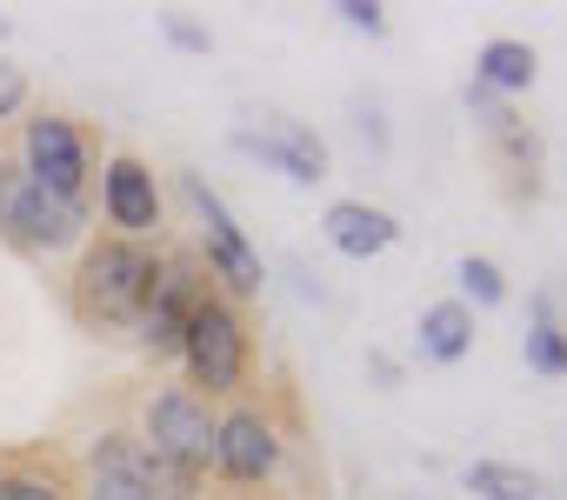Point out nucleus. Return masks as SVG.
Returning a JSON list of instances; mask_svg holds the SVG:
<instances>
[{
  "instance_id": "obj_6",
  "label": "nucleus",
  "mask_w": 567,
  "mask_h": 500,
  "mask_svg": "<svg viewBox=\"0 0 567 500\" xmlns=\"http://www.w3.org/2000/svg\"><path fill=\"white\" fill-rule=\"evenodd\" d=\"M14 167H21L34 187L61 194V200H87L94 147H87V134H81L68 114L41 107V114H28V121H21V154H14Z\"/></svg>"
},
{
  "instance_id": "obj_15",
  "label": "nucleus",
  "mask_w": 567,
  "mask_h": 500,
  "mask_svg": "<svg viewBox=\"0 0 567 500\" xmlns=\"http://www.w3.org/2000/svg\"><path fill=\"white\" fill-rule=\"evenodd\" d=\"M534 81H540V54H534L527 41H514V34L481 41V54H474V87H487L494 101H514V94H527Z\"/></svg>"
},
{
  "instance_id": "obj_1",
  "label": "nucleus",
  "mask_w": 567,
  "mask_h": 500,
  "mask_svg": "<svg viewBox=\"0 0 567 500\" xmlns=\"http://www.w3.org/2000/svg\"><path fill=\"white\" fill-rule=\"evenodd\" d=\"M214 400H200L194 387H161L141 407V454H147V480L161 500H200V480L214 467Z\"/></svg>"
},
{
  "instance_id": "obj_16",
  "label": "nucleus",
  "mask_w": 567,
  "mask_h": 500,
  "mask_svg": "<svg viewBox=\"0 0 567 500\" xmlns=\"http://www.w3.org/2000/svg\"><path fill=\"white\" fill-rule=\"evenodd\" d=\"M461 487L474 493V500H560V487L547 480V473H534V467H520V460H467L461 467Z\"/></svg>"
},
{
  "instance_id": "obj_22",
  "label": "nucleus",
  "mask_w": 567,
  "mask_h": 500,
  "mask_svg": "<svg viewBox=\"0 0 567 500\" xmlns=\"http://www.w3.org/2000/svg\"><path fill=\"white\" fill-rule=\"evenodd\" d=\"M161 34H167L181 54H207V48H214V34H207V28H194L187 14H161Z\"/></svg>"
},
{
  "instance_id": "obj_8",
  "label": "nucleus",
  "mask_w": 567,
  "mask_h": 500,
  "mask_svg": "<svg viewBox=\"0 0 567 500\" xmlns=\"http://www.w3.org/2000/svg\"><path fill=\"white\" fill-rule=\"evenodd\" d=\"M280 454H288V440H280L274 414L254 407V400H234L214 427V473L227 487H267L280 473Z\"/></svg>"
},
{
  "instance_id": "obj_24",
  "label": "nucleus",
  "mask_w": 567,
  "mask_h": 500,
  "mask_svg": "<svg viewBox=\"0 0 567 500\" xmlns=\"http://www.w3.org/2000/svg\"><path fill=\"white\" fill-rule=\"evenodd\" d=\"M368 374H374V381H381L388 394L401 387V361H394V354H381V347H368Z\"/></svg>"
},
{
  "instance_id": "obj_18",
  "label": "nucleus",
  "mask_w": 567,
  "mask_h": 500,
  "mask_svg": "<svg viewBox=\"0 0 567 500\" xmlns=\"http://www.w3.org/2000/svg\"><path fill=\"white\" fill-rule=\"evenodd\" d=\"M454 281H461L454 301H467V308H501V301H507V274H501L487 254H461V261H454Z\"/></svg>"
},
{
  "instance_id": "obj_3",
  "label": "nucleus",
  "mask_w": 567,
  "mask_h": 500,
  "mask_svg": "<svg viewBox=\"0 0 567 500\" xmlns=\"http://www.w3.org/2000/svg\"><path fill=\"white\" fill-rule=\"evenodd\" d=\"M174 361L187 367V387H194L200 400H214V394H240V387H247L254 341H247L240 308H234L220 288H207V294L194 301V314H187V334H181V354H174Z\"/></svg>"
},
{
  "instance_id": "obj_20",
  "label": "nucleus",
  "mask_w": 567,
  "mask_h": 500,
  "mask_svg": "<svg viewBox=\"0 0 567 500\" xmlns=\"http://www.w3.org/2000/svg\"><path fill=\"white\" fill-rule=\"evenodd\" d=\"M28 101H34V87H28V67H21V61H8V54H0V121H14V114H28Z\"/></svg>"
},
{
  "instance_id": "obj_19",
  "label": "nucleus",
  "mask_w": 567,
  "mask_h": 500,
  "mask_svg": "<svg viewBox=\"0 0 567 500\" xmlns=\"http://www.w3.org/2000/svg\"><path fill=\"white\" fill-rule=\"evenodd\" d=\"M0 500H74L68 487H61V473H48V467H0Z\"/></svg>"
},
{
  "instance_id": "obj_5",
  "label": "nucleus",
  "mask_w": 567,
  "mask_h": 500,
  "mask_svg": "<svg viewBox=\"0 0 567 500\" xmlns=\"http://www.w3.org/2000/svg\"><path fill=\"white\" fill-rule=\"evenodd\" d=\"M181 194L194 207V240H200V261H207V281H220L227 301H254L267 288V261L254 254V240L240 233V220L227 213V200L200 180V174H181Z\"/></svg>"
},
{
  "instance_id": "obj_23",
  "label": "nucleus",
  "mask_w": 567,
  "mask_h": 500,
  "mask_svg": "<svg viewBox=\"0 0 567 500\" xmlns=\"http://www.w3.org/2000/svg\"><path fill=\"white\" fill-rule=\"evenodd\" d=\"M354 127H361V140H368L374 154H388V121H381V107H374V101H361V107H354Z\"/></svg>"
},
{
  "instance_id": "obj_21",
  "label": "nucleus",
  "mask_w": 567,
  "mask_h": 500,
  "mask_svg": "<svg viewBox=\"0 0 567 500\" xmlns=\"http://www.w3.org/2000/svg\"><path fill=\"white\" fill-rule=\"evenodd\" d=\"M334 14H341L354 34H368V41L388 34V8H381V0H334Z\"/></svg>"
},
{
  "instance_id": "obj_14",
  "label": "nucleus",
  "mask_w": 567,
  "mask_h": 500,
  "mask_svg": "<svg viewBox=\"0 0 567 500\" xmlns=\"http://www.w3.org/2000/svg\"><path fill=\"white\" fill-rule=\"evenodd\" d=\"M414 347L427 367H454L474 354V308L467 301H427L414 321Z\"/></svg>"
},
{
  "instance_id": "obj_9",
  "label": "nucleus",
  "mask_w": 567,
  "mask_h": 500,
  "mask_svg": "<svg viewBox=\"0 0 567 500\" xmlns=\"http://www.w3.org/2000/svg\"><path fill=\"white\" fill-rule=\"evenodd\" d=\"M461 101H467V114H474V127H481V140H487V154H494V167L507 174V194H540V134L514 114V101H494L487 87H461Z\"/></svg>"
},
{
  "instance_id": "obj_13",
  "label": "nucleus",
  "mask_w": 567,
  "mask_h": 500,
  "mask_svg": "<svg viewBox=\"0 0 567 500\" xmlns=\"http://www.w3.org/2000/svg\"><path fill=\"white\" fill-rule=\"evenodd\" d=\"M321 233H328L334 254H348V261H381L388 247L401 240V220L388 207H374V200H328Z\"/></svg>"
},
{
  "instance_id": "obj_11",
  "label": "nucleus",
  "mask_w": 567,
  "mask_h": 500,
  "mask_svg": "<svg viewBox=\"0 0 567 500\" xmlns=\"http://www.w3.org/2000/svg\"><path fill=\"white\" fill-rule=\"evenodd\" d=\"M207 288H214V281H207V268H200V261L167 254V261H161V281H154L147 314L134 321L141 347H147V354H161V361H174V354H181V334H187V314H194V301H200Z\"/></svg>"
},
{
  "instance_id": "obj_17",
  "label": "nucleus",
  "mask_w": 567,
  "mask_h": 500,
  "mask_svg": "<svg viewBox=\"0 0 567 500\" xmlns=\"http://www.w3.org/2000/svg\"><path fill=\"white\" fill-rule=\"evenodd\" d=\"M520 354H527V367H534L540 381H560V374H567V327H560L547 288L527 294V334H520Z\"/></svg>"
},
{
  "instance_id": "obj_10",
  "label": "nucleus",
  "mask_w": 567,
  "mask_h": 500,
  "mask_svg": "<svg viewBox=\"0 0 567 500\" xmlns=\"http://www.w3.org/2000/svg\"><path fill=\"white\" fill-rule=\"evenodd\" d=\"M101 220L121 233V240H154L161 220H167V200H161V180L141 154H107L101 167Z\"/></svg>"
},
{
  "instance_id": "obj_7",
  "label": "nucleus",
  "mask_w": 567,
  "mask_h": 500,
  "mask_svg": "<svg viewBox=\"0 0 567 500\" xmlns=\"http://www.w3.org/2000/svg\"><path fill=\"white\" fill-rule=\"evenodd\" d=\"M227 147L247 154V160H260V167H274L280 180H295V187H321V180L334 174L328 140H321L308 121H295V114H260V121L234 127Z\"/></svg>"
},
{
  "instance_id": "obj_2",
  "label": "nucleus",
  "mask_w": 567,
  "mask_h": 500,
  "mask_svg": "<svg viewBox=\"0 0 567 500\" xmlns=\"http://www.w3.org/2000/svg\"><path fill=\"white\" fill-rule=\"evenodd\" d=\"M161 247L154 240H121V233H101L81 247V268H74V314L87 327H134L154 301V281H161Z\"/></svg>"
},
{
  "instance_id": "obj_25",
  "label": "nucleus",
  "mask_w": 567,
  "mask_h": 500,
  "mask_svg": "<svg viewBox=\"0 0 567 500\" xmlns=\"http://www.w3.org/2000/svg\"><path fill=\"white\" fill-rule=\"evenodd\" d=\"M0 41H8V14H0Z\"/></svg>"
},
{
  "instance_id": "obj_4",
  "label": "nucleus",
  "mask_w": 567,
  "mask_h": 500,
  "mask_svg": "<svg viewBox=\"0 0 567 500\" xmlns=\"http://www.w3.org/2000/svg\"><path fill=\"white\" fill-rule=\"evenodd\" d=\"M87 200H61L48 187H34L14 160H0V240L21 247V254H74V247H87Z\"/></svg>"
},
{
  "instance_id": "obj_12",
  "label": "nucleus",
  "mask_w": 567,
  "mask_h": 500,
  "mask_svg": "<svg viewBox=\"0 0 567 500\" xmlns=\"http://www.w3.org/2000/svg\"><path fill=\"white\" fill-rule=\"evenodd\" d=\"M87 500H161L134 434H101L87 447Z\"/></svg>"
}]
</instances>
